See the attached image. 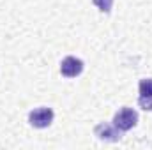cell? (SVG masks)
<instances>
[{"label": "cell", "instance_id": "1", "mask_svg": "<svg viewBox=\"0 0 152 150\" xmlns=\"http://www.w3.org/2000/svg\"><path fill=\"white\" fill-rule=\"evenodd\" d=\"M136 124H138V113L134 111L133 108H127V106L122 108V110H118L113 117V125L118 127L122 133L133 129Z\"/></svg>", "mask_w": 152, "mask_h": 150}, {"label": "cell", "instance_id": "2", "mask_svg": "<svg viewBox=\"0 0 152 150\" xmlns=\"http://www.w3.org/2000/svg\"><path fill=\"white\" fill-rule=\"evenodd\" d=\"M53 117H55V113L51 108H36L28 113V122L36 129H44V127L51 125Z\"/></svg>", "mask_w": 152, "mask_h": 150}, {"label": "cell", "instance_id": "3", "mask_svg": "<svg viewBox=\"0 0 152 150\" xmlns=\"http://www.w3.org/2000/svg\"><path fill=\"white\" fill-rule=\"evenodd\" d=\"M94 134L99 140H104V141H118L122 138V131L118 127H115L113 124H108V122L97 124L94 127Z\"/></svg>", "mask_w": 152, "mask_h": 150}, {"label": "cell", "instance_id": "4", "mask_svg": "<svg viewBox=\"0 0 152 150\" xmlns=\"http://www.w3.org/2000/svg\"><path fill=\"white\" fill-rule=\"evenodd\" d=\"M83 71V62L76 57H66L60 64V73L66 78H76Z\"/></svg>", "mask_w": 152, "mask_h": 150}, {"label": "cell", "instance_id": "5", "mask_svg": "<svg viewBox=\"0 0 152 150\" xmlns=\"http://www.w3.org/2000/svg\"><path fill=\"white\" fill-rule=\"evenodd\" d=\"M138 88H140V95H152V78L142 79Z\"/></svg>", "mask_w": 152, "mask_h": 150}, {"label": "cell", "instance_id": "6", "mask_svg": "<svg viewBox=\"0 0 152 150\" xmlns=\"http://www.w3.org/2000/svg\"><path fill=\"white\" fill-rule=\"evenodd\" d=\"M138 106L143 108L145 111H152V95H140L138 97Z\"/></svg>", "mask_w": 152, "mask_h": 150}, {"label": "cell", "instance_id": "7", "mask_svg": "<svg viewBox=\"0 0 152 150\" xmlns=\"http://www.w3.org/2000/svg\"><path fill=\"white\" fill-rule=\"evenodd\" d=\"M94 5L99 7V11L103 12H110L112 11V5H113V0H92Z\"/></svg>", "mask_w": 152, "mask_h": 150}]
</instances>
